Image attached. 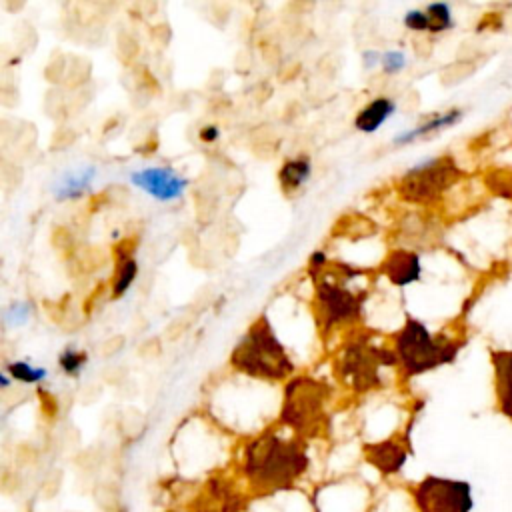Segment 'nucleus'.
<instances>
[{
    "label": "nucleus",
    "mask_w": 512,
    "mask_h": 512,
    "mask_svg": "<svg viewBox=\"0 0 512 512\" xmlns=\"http://www.w3.org/2000/svg\"><path fill=\"white\" fill-rule=\"evenodd\" d=\"M494 366V388L498 410L512 420V350H492Z\"/></svg>",
    "instance_id": "10"
},
{
    "label": "nucleus",
    "mask_w": 512,
    "mask_h": 512,
    "mask_svg": "<svg viewBox=\"0 0 512 512\" xmlns=\"http://www.w3.org/2000/svg\"><path fill=\"white\" fill-rule=\"evenodd\" d=\"M394 362L396 358L388 350H374L364 342H358L346 350L344 370L346 374H350L358 390H366L378 382V376H376L378 364H394Z\"/></svg>",
    "instance_id": "7"
},
{
    "label": "nucleus",
    "mask_w": 512,
    "mask_h": 512,
    "mask_svg": "<svg viewBox=\"0 0 512 512\" xmlns=\"http://www.w3.org/2000/svg\"><path fill=\"white\" fill-rule=\"evenodd\" d=\"M200 138H202L204 142H214V140H218V128H216V126H206V128L200 132Z\"/></svg>",
    "instance_id": "25"
},
{
    "label": "nucleus",
    "mask_w": 512,
    "mask_h": 512,
    "mask_svg": "<svg viewBox=\"0 0 512 512\" xmlns=\"http://www.w3.org/2000/svg\"><path fill=\"white\" fill-rule=\"evenodd\" d=\"M310 160L306 156H300V158H294L290 162H286L280 170V184L286 192H292V190H298L310 176Z\"/></svg>",
    "instance_id": "14"
},
{
    "label": "nucleus",
    "mask_w": 512,
    "mask_h": 512,
    "mask_svg": "<svg viewBox=\"0 0 512 512\" xmlns=\"http://www.w3.org/2000/svg\"><path fill=\"white\" fill-rule=\"evenodd\" d=\"M326 388L320 382L298 378L286 388L282 420L296 430H310L322 416Z\"/></svg>",
    "instance_id": "6"
},
{
    "label": "nucleus",
    "mask_w": 512,
    "mask_h": 512,
    "mask_svg": "<svg viewBox=\"0 0 512 512\" xmlns=\"http://www.w3.org/2000/svg\"><path fill=\"white\" fill-rule=\"evenodd\" d=\"M306 454L296 442L264 434L246 450L244 472L254 486L284 488L306 470Z\"/></svg>",
    "instance_id": "1"
},
{
    "label": "nucleus",
    "mask_w": 512,
    "mask_h": 512,
    "mask_svg": "<svg viewBox=\"0 0 512 512\" xmlns=\"http://www.w3.org/2000/svg\"><path fill=\"white\" fill-rule=\"evenodd\" d=\"M460 176L452 158H434L414 166L404 174L400 190L412 202H430L438 198Z\"/></svg>",
    "instance_id": "4"
},
{
    "label": "nucleus",
    "mask_w": 512,
    "mask_h": 512,
    "mask_svg": "<svg viewBox=\"0 0 512 512\" xmlns=\"http://www.w3.org/2000/svg\"><path fill=\"white\" fill-rule=\"evenodd\" d=\"M86 362V354L82 352H74V350H64L62 356H60V366L64 372L68 374H78L82 370Z\"/></svg>",
    "instance_id": "21"
},
{
    "label": "nucleus",
    "mask_w": 512,
    "mask_h": 512,
    "mask_svg": "<svg viewBox=\"0 0 512 512\" xmlns=\"http://www.w3.org/2000/svg\"><path fill=\"white\" fill-rule=\"evenodd\" d=\"M414 502L420 512H470V484L438 476L424 478L414 488Z\"/></svg>",
    "instance_id": "5"
},
{
    "label": "nucleus",
    "mask_w": 512,
    "mask_h": 512,
    "mask_svg": "<svg viewBox=\"0 0 512 512\" xmlns=\"http://www.w3.org/2000/svg\"><path fill=\"white\" fill-rule=\"evenodd\" d=\"M0 382H2V386L6 388V386H8V376H6V374H2V376H0Z\"/></svg>",
    "instance_id": "27"
},
{
    "label": "nucleus",
    "mask_w": 512,
    "mask_h": 512,
    "mask_svg": "<svg viewBox=\"0 0 512 512\" xmlns=\"http://www.w3.org/2000/svg\"><path fill=\"white\" fill-rule=\"evenodd\" d=\"M92 174H94L92 168L76 172V174H66L62 178V182L56 186L58 198H76V196H80L90 186Z\"/></svg>",
    "instance_id": "15"
},
{
    "label": "nucleus",
    "mask_w": 512,
    "mask_h": 512,
    "mask_svg": "<svg viewBox=\"0 0 512 512\" xmlns=\"http://www.w3.org/2000/svg\"><path fill=\"white\" fill-rule=\"evenodd\" d=\"M28 316V306H22V304H16L10 308L8 312V320L12 322V318H18V322H24Z\"/></svg>",
    "instance_id": "24"
},
{
    "label": "nucleus",
    "mask_w": 512,
    "mask_h": 512,
    "mask_svg": "<svg viewBox=\"0 0 512 512\" xmlns=\"http://www.w3.org/2000/svg\"><path fill=\"white\" fill-rule=\"evenodd\" d=\"M458 118H460V110H450L448 114H442V116H438V118H434V120H430V122H426V124H420L418 128H414V130H410V132H406V134H400V136L396 138V142H398V144H406V142H410V140H414V138H418V136H424V134L434 132V130H438V128L450 126V124H454Z\"/></svg>",
    "instance_id": "16"
},
{
    "label": "nucleus",
    "mask_w": 512,
    "mask_h": 512,
    "mask_svg": "<svg viewBox=\"0 0 512 512\" xmlns=\"http://www.w3.org/2000/svg\"><path fill=\"white\" fill-rule=\"evenodd\" d=\"M404 24L410 28V30H430V16L428 12H422V10H410L406 16H404Z\"/></svg>",
    "instance_id": "22"
},
{
    "label": "nucleus",
    "mask_w": 512,
    "mask_h": 512,
    "mask_svg": "<svg viewBox=\"0 0 512 512\" xmlns=\"http://www.w3.org/2000/svg\"><path fill=\"white\" fill-rule=\"evenodd\" d=\"M366 458L384 474H394L402 468L404 460H406V450L392 442H378V444H370L366 446Z\"/></svg>",
    "instance_id": "12"
},
{
    "label": "nucleus",
    "mask_w": 512,
    "mask_h": 512,
    "mask_svg": "<svg viewBox=\"0 0 512 512\" xmlns=\"http://www.w3.org/2000/svg\"><path fill=\"white\" fill-rule=\"evenodd\" d=\"M130 180L140 190H144L150 196L164 200V202L178 198L186 188V180L180 178L170 168H146V170L134 172Z\"/></svg>",
    "instance_id": "8"
},
{
    "label": "nucleus",
    "mask_w": 512,
    "mask_h": 512,
    "mask_svg": "<svg viewBox=\"0 0 512 512\" xmlns=\"http://www.w3.org/2000/svg\"><path fill=\"white\" fill-rule=\"evenodd\" d=\"M486 182L490 184V188L498 196H504V198L512 200V174H508V172H492L486 178Z\"/></svg>",
    "instance_id": "20"
},
{
    "label": "nucleus",
    "mask_w": 512,
    "mask_h": 512,
    "mask_svg": "<svg viewBox=\"0 0 512 512\" xmlns=\"http://www.w3.org/2000/svg\"><path fill=\"white\" fill-rule=\"evenodd\" d=\"M396 350L404 370L408 374H420L450 362L458 352V344L434 338L426 326L410 318L398 334Z\"/></svg>",
    "instance_id": "3"
},
{
    "label": "nucleus",
    "mask_w": 512,
    "mask_h": 512,
    "mask_svg": "<svg viewBox=\"0 0 512 512\" xmlns=\"http://www.w3.org/2000/svg\"><path fill=\"white\" fill-rule=\"evenodd\" d=\"M8 372L16 380H20V382H38V380L46 378V370L34 368V366H30L26 362H12V364H8Z\"/></svg>",
    "instance_id": "18"
},
{
    "label": "nucleus",
    "mask_w": 512,
    "mask_h": 512,
    "mask_svg": "<svg viewBox=\"0 0 512 512\" xmlns=\"http://www.w3.org/2000/svg\"><path fill=\"white\" fill-rule=\"evenodd\" d=\"M428 16H430V32H442L446 28L452 26V18H450V8L446 4H430L426 8Z\"/></svg>",
    "instance_id": "17"
},
{
    "label": "nucleus",
    "mask_w": 512,
    "mask_h": 512,
    "mask_svg": "<svg viewBox=\"0 0 512 512\" xmlns=\"http://www.w3.org/2000/svg\"><path fill=\"white\" fill-rule=\"evenodd\" d=\"M394 108L396 106H394V102L390 98H376L366 108L360 110V114L356 116L354 124L362 132H374L394 112Z\"/></svg>",
    "instance_id": "13"
},
{
    "label": "nucleus",
    "mask_w": 512,
    "mask_h": 512,
    "mask_svg": "<svg viewBox=\"0 0 512 512\" xmlns=\"http://www.w3.org/2000/svg\"><path fill=\"white\" fill-rule=\"evenodd\" d=\"M382 270L396 286H406L420 278V258L414 252L396 250L382 262Z\"/></svg>",
    "instance_id": "11"
},
{
    "label": "nucleus",
    "mask_w": 512,
    "mask_h": 512,
    "mask_svg": "<svg viewBox=\"0 0 512 512\" xmlns=\"http://www.w3.org/2000/svg\"><path fill=\"white\" fill-rule=\"evenodd\" d=\"M378 58H380V54H376L374 50H370V52H366V54H364V62H366V66H368V68H372V66L376 64V60H378Z\"/></svg>",
    "instance_id": "26"
},
{
    "label": "nucleus",
    "mask_w": 512,
    "mask_h": 512,
    "mask_svg": "<svg viewBox=\"0 0 512 512\" xmlns=\"http://www.w3.org/2000/svg\"><path fill=\"white\" fill-rule=\"evenodd\" d=\"M136 262L132 258L124 260L120 270H118V276H116V282H114V296H120L122 292H126V288L132 284V280L136 278Z\"/></svg>",
    "instance_id": "19"
},
{
    "label": "nucleus",
    "mask_w": 512,
    "mask_h": 512,
    "mask_svg": "<svg viewBox=\"0 0 512 512\" xmlns=\"http://www.w3.org/2000/svg\"><path fill=\"white\" fill-rule=\"evenodd\" d=\"M232 364L252 376L274 380L284 378L292 370V364L266 318H260L234 348Z\"/></svg>",
    "instance_id": "2"
},
{
    "label": "nucleus",
    "mask_w": 512,
    "mask_h": 512,
    "mask_svg": "<svg viewBox=\"0 0 512 512\" xmlns=\"http://www.w3.org/2000/svg\"><path fill=\"white\" fill-rule=\"evenodd\" d=\"M318 300L322 304V310L328 322H340V320L352 318L358 314V308H360V300L350 290L338 284H328V282H322L318 286Z\"/></svg>",
    "instance_id": "9"
},
{
    "label": "nucleus",
    "mask_w": 512,
    "mask_h": 512,
    "mask_svg": "<svg viewBox=\"0 0 512 512\" xmlns=\"http://www.w3.org/2000/svg\"><path fill=\"white\" fill-rule=\"evenodd\" d=\"M404 54L402 52H398V50H390V52H386L384 56H382V68H384V72H388V74H394V72H400L402 68H404Z\"/></svg>",
    "instance_id": "23"
}]
</instances>
